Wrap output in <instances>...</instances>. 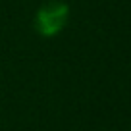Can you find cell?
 Here are the masks:
<instances>
[{
	"mask_svg": "<svg viewBox=\"0 0 131 131\" xmlns=\"http://www.w3.org/2000/svg\"><path fill=\"white\" fill-rule=\"evenodd\" d=\"M68 16H70V8L64 2H46L39 12L35 14V29L42 37H54L68 23Z\"/></svg>",
	"mask_w": 131,
	"mask_h": 131,
	"instance_id": "6da1fadb",
	"label": "cell"
}]
</instances>
